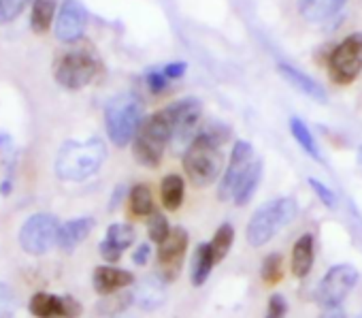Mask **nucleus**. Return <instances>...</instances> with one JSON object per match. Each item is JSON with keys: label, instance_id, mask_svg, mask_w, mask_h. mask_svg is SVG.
Here are the masks:
<instances>
[{"label": "nucleus", "instance_id": "nucleus-3", "mask_svg": "<svg viewBox=\"0 0 362 318\" xmlns=\"http://www.w3.org/2000/svg\"><path fill=\"white\" fill-rule=\"evenodd\" d=\"M170 141H173V118L168 107H164L143 120L132 141L134 161L147 169H156L162 163V156L170 145Z\"/></svg>", "mask_w": 362, "mask_h": 318}, {"label": "nucleus", "instance_id": "nucleus-23", "mask_svg": "<svg viewBox=\"0 0 362 318\" xmlns=\"http://www.w3.org/2000/svg\"><path fill=\"white\" fill-rule=\"evenodd\" d=\"M136 299V303L143 310H153L158 305H162L164 301V280L149 276L145 280H141V284L136 286V293L132 295Z\"/></svg>", "mask_w": 362, "mask_h": 318}, {"label": "nucleus", "instance_id": "nucleus-11", "mask_svg": "<svg viewBox=\"0 0 362 318\" xmlns=\"http://www.w3.org/2000/svg\"><path fill=\"white\" fill-rule=\"evenodd\" d=\"M190 235L184 227H173L170 235L160 244L158 248V265H160V278L164 282L177 280L184 267L186 254H188Z\"/></svg>", "mask_w": 362, "mask_h": 318}, {"label": "nucleus", "instance_id": "nucleus-36", "mask_svg": "<svg viewBox=\"0 0 362 318\" xmlns=\"http://www.w3.org/2000/svg\"><path fill=\"white\" fill-rule=\"evenodd\" d=\"M288 314V301L284 295H271L267 303V314L264 318H286Z\"/></svg>", "mask_w": 362, "mask_h": 318}, {"label": "nucleus", "instance_id": "nucleus-21", "mask_svg": "<svg viewBox=\"0 0 362 318\" xmlns=\"http://www.w3.org/2000/svg\"><path fill=\"white\" fill-rule=\"evenodd\" d=\"M216 256H214V250H211V244H199L197 250H194V256H192V265H190V278H192V284L194 286H203L211 271H214V265H216Z\"/></svg>", "mask_w": 362, "mask_h": 318}, {"label": "nucleus", "instance_id": "nucleus-40", "mask_svg": "<svg viewBox=\"0 0 362 318\" xmlns=\"http://www.w3.org/2000/svg\"><path fill=\"white\" fill-rule=\"evenodd\" d=\"M356 318H362V314H358V316H356Z\"/></svg>", "mask_w": 362, "mask_h": 318}, {"label": "nucleus", "instance_id": "nucleus-16", "mask_svg": "<svg viewBox=\"0 0 362 318\" xmlns=\"http://www.w3.org/2000/svg\"><path fill=\"white\" fill-rule=\"evenodd\" d=\"M92 282H94V290L98 295L107 297V295H115L117 290L134 284V276L130 271H126V269L103 265V267H96L94 269Z\"/></svg>", "mask_w": 362, "mask_h": 318}, {"label": "nucleus", "instance_id": "nucleus-25", "mask_svg": "<svg viewBox=\"0 0 362 318\" xmlns=\"http://www.w3.org/2000/svg\"><path fill=\"white\" fill-rule=\"evenodd\" d=\"M128 208H130V214L136 218H149L151 214H156L151 188L147 184L132 186V191L128 195Z\"/></svg>", "mask_w": 362, "mask_h": 318}, {"label": "nucleus", "instance_id": "nucleus-33", "mask_svg": "<svg viewBox=\"0 0 362 318\" xmlns=\"http://www.w3.org/2000/svg\"><path fill=\"white\" fill-rule=\"evenodd\" d=\"M18 310V297L16 293L0 282V318H11Z\"/></svg>", "mask_w": 362, "mask_h": 318}, {"label": "nucleus", "instance_id": "nucleus-1", "mask_svg": "<svg viewBox=\"0 0 362 318\" xmlns=\"http://www.w3.org/2000/svg\"><path fill=\"white\" fill-rule=\"evenodd\" d=\"M228 137H230V128L214 122L201 128L192 139V143L186 147L181 163H184V171L194 186L199 188L209 186L222 176L224 171L222 145L228 141Z\"/></svg>", "mask_w": 362, "mask_h": 318}, {"label": "nucleus", "instance_id": "nucleus-37", "mask_svg": "<svg viewBox=\"0 0 362 318\" xmlns=\"http://www.w3.org/2000/svg\"><path fill=\"white\" fill-rule=\"evenodd\" d=\"M162 71H164V75H166L170 81H175V79H181V77L186 75L188 64H186V62H170V64L162 67Z\"/></svg>", "mask_w": 362, "mask_h": 318}, {"label": "nucleus", "instance_id": "nucleus-6", "mask_svg": "<svg viewBox=\"0 0 362 318\" xmlns=\"http://www.w3.org/2000/svg\"><path fill=\"white\" fill-rule=\"evenodd\" d=\"M362 73V35L345 37L328 56V75L337 86H349Z\"/></svg>", "mask_w": 362, "mask_h": 318}, {"label": "nucleus", "instance_id": "nucleus-4", "mask_svg": "<svg viewBox=\"0 0 362 318\" xmlns=\"http://www.w3.org/2000/svg\"><path fill=\"white\" fill-rule=\"evenodd\" d=\"M296 212H298V205L290 197H279L260 205L247 222V229H245L247 244L254 248L267 246L286 225H290L296 218Z\"/></svg>", "mask_w": 362, "mask_h": 318}, {"label": "nucleus", "instance_id": "nucleus-20", "mask_svg": "<svg viewBox=\"0 0 362 318\" xmlns=\"http://www.w3.org/2000/svg\"><path fill=\"white\" fill-rule=\"evenodd\" d=\"M94 229V218H75L69 220L60 227V237H58V246L66 252L75 250L81 242L88 239V235Z\"/></svg>", "mask_w": 362, "mask_h": 318}, {"label": "nucleus", "instance_id": "nucleus-26", "mask_svg": "<svg viewBox=\"0 0 362 318\" xmlns=\"http://www.w3.org/2000/svg\"><path fill=\"white\" fill-rule=\"evenodd\" d=\"M290 132H292V137L296 139V143L303 147V152H305L307 156H311L313 161H322L320 145H317L313 132L309 130V126H307L300 118H290Z\"/></svg>", "mask_w": 362, "mask_h": 318}, {"label": "nucleus", "instance_id": "nucleus-9", "mask_svg": "<svg viewBox=\"0 0 362 318\" xmlns=\"http://www.w3.org/2000/svg\"><path fill=\"white\" fill-rule=\"evenodd\" d=\"M60 222L49 214H35L28 218L20 233V244L28 254H45L49 252L60 237Z\"/></svg>", "mask_w": 362, "mask_h": 318}, {"label": "nucleus", "instance_id": "nucleus-8", "mask_svg": "<svg viewBox=\"0 0 362 318\" xmlns=\"http://www.w3.org/2000/svg\"><path fill=\"white\" fill-rule=\"evenodd\" d=\"M358 282V269L354 265H334L330 267L315 288V303L322 310L339 307L345 297L354 290Z\"/></svg>", "mask_w": 362, "mask_h": 318}, {"label": "nucleus", "instance_id": "nucleus-34", "mask_svg": "<svg viewBox=\"0 0 362 318\" xmlns=\"http://www.w3.org/2000/svg\"><path fill=\"white\" fill-rule=\"evenodd\" d=\"M145 84H147V88H149L151 94H164V92L168 90L170 79L164 75L162 69H149V71L145 73Z\"/></svg>", "mask_w": 362, "mask_h": 318}, {"label": "nucleus", "instance_id": "nucleus-27", "mask_svg": "<svg viewBox=\"0 0 362 318\" xmlns=\"http://www.w3.org/2000/svg\"><path fill=\"white\" fill-rule=\"evenodd\" d=\"M56 3L58 0H35L33 3L30 26L37 35H45L49 30L56 16Z\"/></svg>", "mask_w": 362, "mask_h": 318}, {"label": "nucleus", "instance_id": "nucleus-29", "mask_svg": "<svg viewBox=\"0 0 362 318\" xmlns=\"http://www.w3.org/2000/svg\"><path fill=\"white\" fill-rule=\"evenodd\" d=\"M260 278L264 284L275 286L281 282L284 278V256L279 252H271L264 256L262 265H260Z\"/></svg>", "mask_w": 362, "mask_h": 318}, {"label": "nucleus", "instance_id": "nucleus-22", "mask_svg": "<svg viewBox=\"0 0 362 318\" xmlns=\"http://www.w3.org/2000/svg\"><path fill=\"white\" fill-rule=\"evenodd\" d=\"M260 180H262V163L260 161H254L250 165V169L243 174L241 182L237 184V191L233 195L235 205H239V208L247 205L254 199V195H256V191L260 186Z\"/></svg>", "mask_w": 362, "mask_h": 318}, {"label": "nucleus", "instance_id": "nucleus-35", "mask_svg": "<svg viewBox=\"0 0 362 318\" xmlns=\"http://www.w3.org/2000/svg\"><path fill=\"white\" fill-rule=\"evenodd\" d=\"M307 182H309L311 191L315 193V197H317L326 208H334V205H337V195H334L326 184H322V182H320V180H315V178H309Z\"/></svg>", "mask_w": 362, "mask_h": 318}, {"label": "nucleus", "instance_id": "nucleus-24", "mask_svg": "<svg viewBox=\"0 0 362 318\" xmlns=\"http://www.w3.org/2000/svg\"><path fill=\"white\" fill-rule=\"evenodd\" d=\"M186 197V182L177 174H168L160 184V199L168 212H177Z\"/></svg>", "mask_w": 362, "mask_h": 318}, {"label": "nucleus", "instance_id": "nucleus-32", "mask_svg": "<svg viewBox=\"0 0 362 318\" xmlns=\"http://www.w3.org/2000/svg\"><path fill=\"white\" fill-rule=\"evenodd\" d=\"M109 299H103L100 305H98V312L107 314V316H113V314H119L122 310H126L130 305V301L134 299L132 295H107Z\"/></svg>", "mask_w": 362, "mask_h": 318}, {"label": "nucleus", "instance_id": "nucleus-31", "mask_svg": "<svg viewBox=\"0 0 362 318\" xmlns=\"http://www.w3.org/2000/svg\"><path fill=\"white\" fill-rule=\"evenodd\" d=\"M30 0H0V24H9L18 20Z\"/></svg>", "mask_w": 362, "mask_h": 318}, {"label": "nucleus", "instance_id": "nucleus-15", "mask_svg": "<svg viewBox=\"0 0 362 318\" xmlns=\"http://www.w3.org/2000/svg\"><path fill=\"white\" fill-rule=\"evenodd\" d=\"M134 229L126 222H115L107 229V237L100 242L98 250H100V256L109 263H115L122 259L124 250L130 248L134 244Z\"/></svg>", "mask_w": 362, "mask_h": 318}, {"label": "nucleus", "instance_id": "nucleus-14", "mask_svg": "<svg viewBox=\"0 0 362 318\" xmlns=\"http://www.w3.org/2000/svg\"><path fill=\"white\" fill-rule=\"evenodd\" d=\"M81 303L73 297H60L52 293H37L30 299V312L37 318H77Z\"/></svg>", "mask_w": 362, "mask_h": 318}, {"label": "nucleus", "instance_id": "nucleus-28", "mask_svg": "<svg viewBox=\"0 0 362 318\" xmlns=\"http://www.w3.org/2000/svg\"><path fill=\"white\" fill-rule=\"evenodd\" d=\"M233 242H235V229H233V225H228V222L220 225L218 231H216V235H214V239L209 242L211 244V250H214V256H216L218 263L228 256V252L233 248Z\"/></svg>", "mask_w": 362, "mask_h": 318}, {"label": "nucleus", "instance_id": "nucleus-38", "mask_svg": "<svg viewBox=\"0 0 362 318\" xmlns=\"http://www.w3.org/2000/svg\"><path fill=\"white\" fill-rule=\"evenodd\" d=\"M149 256H151V248H149L147 244H139V248H136L134 254H132V261H134V265L143 267V265H147Z\"/></svg>", "mask_w": 362, "mask_h": 318}, {"label": "nucleus", "instance_id": "nucleus-7", "mask_svg": "<svg viewBox=\"0 0 362 318\" xmlns=\"http://www.w3.org/2000/svg\"><path fill=\"white\" fill-rule=\"evenodd\" d=\"M98 60L88 52H66L56 60L54 77L66 90H81L98 75Z\"/></svg>", "mask_w": 362, "mask_h": 318}, {"label": "nucleus", "instance_id": "nucleus-17", "mask_svg": "<svg viewBox=\"0 0 362 318\" xmlns=\"http://www.w3.org/2000/svg\"><path fill=\"white\" fill-rule=\"evenodd\" d=\"M313 261H315V239L311 233H303L292 246V256H290L292 276L298 280L307 278L313 267Z\"/></svg>", "mask_w": 362, "mask_h": 318}, {"label": "nucleus", "instance_id": "nucleus-18", "mask_svg": "<svg viewBox=\"0 0 362 318\" xmlns=\"http://www.w3.org/2000/svg\"><path fill=\"white\" fill-rule=\"evenodd\" d=\"M345 5L347 0H298V11L303 20L311 24H322L332 20Z\"/></svg>", "mask_w": 362, "mask_h": 318}, {"label": "nucleus", "instance_id": "nucleus-12", "mask_svg": "<svg viewBox=\"0 0 362 318\" xmlns=\"http://www.w3.org/2000/svg\"><path fill=\"white\" fill-rule=\"evenodd\" d=\"M252 163H254V147H252V143L239 139V141L233 145V152H230V158H228V165H226L224 176H222L220 186H218V199H220V201L233 199V195H235V191H237V184L241 182L243 174L250 169Z\"/></svg>", "mask_w": 362, "mask_h": 318}, {"label": "nucleus", "instance_id": "nucleus-5", "mask_svg": "<svg viewBox=\"0 0 362 318\" xmlns=\"http://www.w3.org/2000/svg\"><path fill=\"white\" fill-rule=\"evenodd\" d=\"M143 124V103L134 94H117L105 107L107 135L117 147H126L134 141Z\"/></svg>", "mask_w": 362, "mask_h": 318}, {"label": "nucleus", "instance_id": "nucleus-13", "mask_svg": "<svg viewBox=\"0 0 362 318\" xmlns=\"http://www.w3.org/2000/svg\"><path fill=\"white\" fill-rule=\"evenodd\" d=\"M88 26V11L79 0H64L56 20V39L62 43H75L83 37Z\"/></svg>", "mask_w": 362, "mask_h": 318}, {"label": "nucleus", "instance_id": "nucleus-10", "mask_svg": "<svg viewBox=\"0 0 362 318\" xmlns=\"http://www.w3.org/2000/svg\"><path fill=\"white\" fill-rule=\"evenodd\" d=\"M170 118H173V145L188 147L192 139L197 137V128L203 118V103L194 96L181 98L168 105Z\"/></svg>", "mask_w": 362, "mask_h": 318}, {"label": "nucleus", "instance_id": "nucleus-2", "mask_svg": "<svg viewBox=\"0 0 362 318\" xmlns=\"http://www.w3.org/2000/svg\"><path fill=\"white\" fill-rule=\"evenodd\" d=\"M105 158L107 147L98 137L88 141H66L56 158V174L66 182H83L103 167Z\"/></svg>", "mask_w": 362, "mask_h": 318}, {"label": "nucleus", "instance_id": "nucleus-30", "mask_svg": "<svg viewBox=\"0 0 362 318\" xmlns=\"http://www.w3.org/2000/svg\"><path fill=\"white\" fill-rule=\"evenodd\" d=\"M170 225H168V220H166V216H162V214H151L149 218H147V235H149V239L153 242V244H162L168 235H170Z\"/></svg>", "mask_w": 362, "mask_h": 318}, {"label": "nucleus", "instance_id": "nucleus-19", "mask_svg": "<svg viewBox=\"0 0 362 318\" xmlns=\"http://www.w3.org/2000/svg\"><path fill=\"white\" fill-rule=\"evenodd\" d=\"M277 69H279L281 77H284L292 88H296L298 92H303L305 96L315 98V101H320V103H324V101H326V90H324V88H322L313 77L305 75L303 71H298L296 67L286 64V62H279V64H277Z\"/></svg>", "mask_w": 362, "mask_h": 318}, {"label": "nucleus", "instance_id": "nucleus-39", "mask_svg": "<svg viewBox=\"0 0 362 318\" xmlns=\"http://www.w3.org/2000/svg\"><path fill=\"white\" fill-rule=\"evenodd\" d=\"M320 318H345V312L341 307H334V310H324V314Z\"/></svg>", "mask_w": 362, "mask_h": 318}]
</instances>
